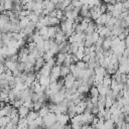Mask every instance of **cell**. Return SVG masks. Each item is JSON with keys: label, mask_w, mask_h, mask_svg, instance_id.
Wrapping results in <instances>:
<instances>
[{"label": "cell", "mask_w": 129, "mask_h": 129, "mask_svg": "<svg viewBox=\"0 0 129 129\" xmlns=\"http://www.w3.org/2000/svg\"><path fill=\"white\" fill-rule=\"evenodd\" d=\"M29 112H30V109L27 108V107H25L24 105H22L21 107H19L18 110H17V113H18V115H19L20 118H26V116L28 115Z\"/></svg>", "instance_id": "6da1fadb"}, {"label": "cell", "mask_w": 129, "mask_h": 129, "mask_svg": "<svg viewBox=\"0 0 129 129\" xmlns=\"http://www.w3.org/2000/svg\"><path fill=\"white\" fill-rule=\"evenodd\" d=\"M38 116H39V115H38V112H36V111H30V112L28 113V115L26 116V120H27L28 124H30V123H32L33 121H35V119H36Z\"/></svg>", "instance_id": "7a4b0ae2"}, {"label": "cell", "mask_w": 129, "mask_h": 129, "mask_svg": "<svg viewBox=\"0 0 129 129\" xmlns=\"http://www.w3.org/2000/svg\"><path fill=\"white\" fill-rule=\"evenodd\" d=\"M50 83V78L49 77H44V76H41L40 79H39V85L42 86V87H45L47 85H49Z\"/></svg>", "instance_id": "3957f363"}, {"label": "cell", "mask_w": 129, "mask_h": 129, "mask_svg": "<svg viewBox=\"0 0 129 129\" xmlns=\"http://www.w3.org/2000/svg\"><path fill=\"white\" fill-rule=\"evenodd\" d=\"M50 113V110H49V108L48 107H46V106H43L39 111H38V115L40 116V117H42V118H44L46 115H48Z\"/></svg>", "instance_id": "277c9868"}, {"label": "cell", "mask_w": 129, "mask_h": 129, "mask_svg": "<svg viewBox=\"0 0 129 129\" xmlns=\"http://www.w3.org/2000/svg\"><path fill=\"white\" fill-rule=\"evenodd\" d=\"M69 73H70V68H69V66H62V67H60V76H68L69 75Z\"/></svg>", "instance_id": "5b68a950"}, {"label": "cell", "mask_w": 129, "mask_h": 129, "mask_svg": "<svg viewBox=\"0 0 129 129\" xmlns=\"http://www.w3.org/2000/svg\"><path fill=\"white\" fill-rule=\"evenodd\" d=\"M90 94H91V97H99V91H98V89L97 88H92L91 90H90Z\"/></svg>", "instance_id": "8992f818"}, {"label": "cell", "mask_w": 129, "mask_h": 129, "mask_svg": "<svg viewBox=\"0 0 129 129\" xmlns=\"http://www.w3.org/2000/svg\"><path fill=\"white\" fill-rule=\"evenodd\" d=\"M42 63H43V58H40V57H39V58H37V60L35 61V69H36V70H38L39 68H41V67L43 66Z\"/></svg>", "instance_id": "52a82bcc"}, {"label": "cell", "mask_w": 129, "mask_h": 129, "mask_svg": "<svg viewBox=\"0 0 129 129\" xmlns=\"http://www.w3.org/2000/svg\"><path fill=\"white\" fill-rule=\"evenodd\" d=\"M126 76H127V79H129V72L126 74Z\"/></svg>", "instance_id": "ba28073f"}]
</instances>
